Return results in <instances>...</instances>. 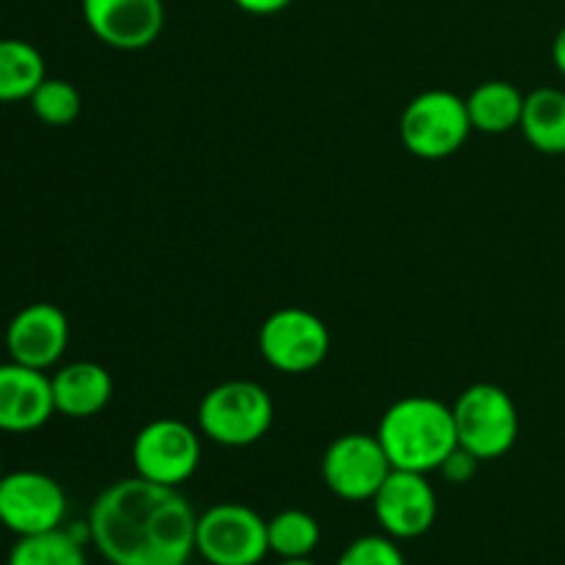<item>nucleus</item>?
<instances>
[{"mask_svg": "<svg viewBox=\"0 0 565 565\" xmlns=\"http://www.w3.org/2000/svg\"><path fill=\"white\" fill-rule=\"evenodd\" d=\"M196 513L180 489L125 478L88 511V541L110 565H188L196 552Z\"/></svg>", "mask_w": 565, "mask_h": 565, "instance_id": "1", "label": "nucleus"}, {"mask_svg": "<svg viewBox=\"0 0 565 565\" xmlns=\"http://www.w3.org/2000/svg\"><path fill=\"white\" fill-rule=\"evenodd\" d=\"M375 436L392 467L419 475L439 472L447 456L458 447L452 406L425 395L392 403L381 417Z\"/></svg>", "mask_w": 565, "mask_h": 565, "instance_id": "2", "label": "nucleus"}, {"mask_svg": "<svg viewBox=\"0 0 565 565\" xmlns=\"http://www.w3.org/2000/svg\"><path fill=\"white\" fill-rule=\"evenodd\" d=\"M199 434L221 447H252L274 425V401L254 381H224L202 397L196 412Z\"/></svg>", "mask_w": 565, "mask_h": 565, "instance_id": "3", "label": "nucleus"}, {"mask_svg": "<svg viewBox=\"0 0 565 565\" xmlns=\"http://www.w3.org/2000/svg\"><path fill=\"white\" fill-rule=\"evenodd\" d=\"M458 447L480 461L508 456L519 439V412L513 397L497 384H472L452 406Z\"/></svg>", "mask_w": 565, "mask_h": 565, "instance_id": "4", "label": "nucleus"}, {"mask_svg": "<svg viewBox=\"0 0 565 565\" xmlns=\"http://www.w3.org/2000/svg\"><path fill=\"white\" fill-rule=\"evenodd\" d=\"M472 132L467 97L447 88L417 94L401 116V141L414 158L445 160L467 143Z\"/></svg>", "mask_w": 565, "mask_h": 565, "instance_id": "5", "label": "nucleus"}, {"mask_svg": "<svg viewBox=\"0 0 565 565\" xmlns=\"http://www.w3.org/2000/svg\"><path fill=\"white\" fill-rule=\"evenodd\" d=\"M196 555L207 565H259L270 555L268 519L241 502H221L196 519Z\"/></svg>", "mask_w": 565, "mask_h": 565, "instance_id": "6", "label": "nucleus"}, {"mask_svg": "<svg viewBox=\"0 0 565 565\" xmlns=\"http://www.w3.org/2000/svg\"><path fill=\"white\" fill-rule=\"evenodd\" d=\"M130 456L138 478L180 489L202 463V434L182 419H152L136 434Z\"/></svg>", "mask_w": 565, "mask_h": 565, "instance_id": "7", "label": "nucleus"}, {"mask_svg": "<svg viewBox=\"0 0 565 565\" xmlns=\"http://www.w3.org/2000/svg\"><path fill=\"white\" fill-rule=\"evenodd\" d=\"M329 351V326L309 309H276L259 329V353L270 367L285 375L312 373L326 362Z\"/></svg>", "mask_w": 565, "mask_h": 565, "instance_id": "8", "label": "nucleus"}, {"mask_svg": "<svg viewBox=\"0 0 565 565\" xmlns=\"http://www.w3.org/2000/svg\"><path fill=\"white\" fill-rule=\"evenodd\" d=\"M390 456L381 447L379 436L342 434L326 447L323 483L334 497L345 502H373L384 480L392 472Z\"/></svg>", "mask_w": 565, "mask_h": 565, "instance_id": "9", "label": "nucleus"}, {"mask_svg": "<svg viewBox=\"0 0 565 565\" xmlns=\"http://www.w3.org/2000/svg\"><path fill=\"white\" fill-rule=\"evenodd\" d=\"M66 519L61 483L36 469L6 472L0 480V524L17 539L58 530Z\"/></svg>", "mask_w": 565, "mask_h": 565, "instance_id": "10", "label": "nucleus"}, {"mask_svg": "<svg viewBox=\"0 0 565 565\" xmlns=\"http://www.w3.org/2000/svg\"><path fill=\"white\" fill-rule=\"evenodd\" d=\"M373 511L384 535L395 541L423 539L439 516L434 483L428 475L392 469L390 478L373 497Z\"/></svg>", "mask_w": 565, "mask_h": 565, "instance_id": "11", "label": "nucleus"}, {"mask_svg": "<svg viewBox=\"0 0 565 565\" xmlns=\"http://www.w3.org/2000/svg\"><path fill=\"white\" fill-rule=\"evenodd\" d=\"M88 31L114 50H143L163 31V0H83Z\"/></svg>", "mask_w": 565, "mask_h": 565, "instance_id": "12", "label": "nucleus"}, {"mask_svg": "<svg viewBox=\"0 0 565 565\" xmlns=\"http://www.w3.org/2000/svg\"><path fill=\"white\" fill-rule=\"evenodd\" d=\"M70 345V320L55 303L36 301L22 307L6 329V351L17 364L50 370L61 362Z\"/></svg>", "mask_w": 565, "mask_h": 565, "instance_id": "13", "label": "nucleus"}, {"mask_svg": "<svg viewBox=\"0 0 565 565\" xmlns=\"http://www.w3.org/2000/svg\"><path fill=\"white\" fill-rule=\"evenodd\" d=\"M55 414L53 381L44 370L25 364H0V430L31 434L50 423Z\"/></svg>", "mask_w": 565, "mask_h": 565, "instance_id": "14", "label": "nucleus"}, {"mask_svg": "<svg viewBox=\"0 0 565 565\" xmlns=\"http://www.w3.org/2000/svg\"><path fill=\"white\" fill-rule=\"evenodd\" d=\"M55 414L70 419L97 417L114 397V379L97 362H72L50 375Z\"/></svg>", "mask_w": 565, "mask_h": 565, "instance_id": "15", "label": "nucleus"}, {"mask_svg": "<svg viewBox=\"0 0 565 565\" xmlns=\"http://www.w3.org/2000/svg\"><path fill=\"white\" fill-rule=\"evenodd\" d=\"M519 130L544 154H565V92L535 88L524 97Z\"/></svg>", "mask_w": 565, "mask_h": 565, "instance_id": "16", "label": "nucleus"}, {"mask_svg": "<svg viewBox=\"0 0 565 565\" xmlns=\"http://www.w3.org/2000/svg\"><path fill=\"white\" fill-rule=\"evenodd\" d=\"M467 110L472 130L502 136L522 121L524 94L508 81H486L472 88L467 97Z\"/></svg>", "mask_w": 565, "mask_h": 565, "instance_id": "17", "label": "nucleus"}, {"mask_svg": "<svg viewBox=\"0 0 565 565\" xmlns=\"http://www.w3.org/2000/svg\"><path fill=\"white\" fill-rule=\"evenodd\" d=\"M47 77L44 55L25 39H0V103L31 99Z\"/></svg>", "mask_w": 565, "mask_h": 565, "instance_id": "18", "label": "nucleus"}, {"mask_svg": "<svg viewBox=\"0 0 565 565\" xmlns=\"http://www.w3.org/2000/svg\"><path fill=\"white\" fill-rule=\"evenodd\" d=\"M6 565H88V561L81 535L58 527L50 533L17 539Z\"/></svg>", "mask_w": 565, "mask_h": 565, "instance_id": "19", "label": "nucleus"}, {"mask_svg": "<svg viewBox=\"0 0 565 565\" xmlns=\"http://www.w3.org/2000/svg\"><path fill=\"white\" fill-rule=\"evenodd\" d=\"M320 544V524L312 513L287 508L274 519H268V546L281 561H296V557H312Z\"/></svg>", "mask_w": 565, "mask_h": 565, "instance_id": "20", "label": "nucleus"}, {"mask_svg": "<svg viewBox=\"0 0 565 565\" xmlns=\"http://www.w3.org/2000/svg\"><path fill=\"white\" fill-rule=\"evenodd\" d=\"M31 110L39 121L50 127H66L81 116V92L64 77H44L31 94Z\"/></svg>", "mask_w": 565, "mask_h": 565, "instance_id": "21", "label": "nucleus"}, {"mask_svg": "<svg viewBox=\"0 0 565 565\" xmlns=\"http://www.w3.org/2000/svg\"><path fill=\"white\" fill-rule=\"evenodd\" d=\"M334 565H406V557L390 535H362L345 546Z\"/></svg>", "mask_w": 565, "mask_h": 565, "instance_id": "22", "label": "nucleus"}, {"mask_svg": "<svg viewBox=\"0 0 565 565\" xmlns=\"http://www.w3.org/2000/svg\"><path fill=\"white\" fill-rule=\"evenodd\" d=\"M480 458H475L472 452H467L463 447H456V450L447 456V461L441 463L439 472L445 475V480H450V483H467V480L475 478V472H478L480 467Z\"/></svg>", "mask_w": 565, "mask_h": 565, "instance_id": "23", "label": "nucleus"}, {"mask_svg": "<svg viewBox=\"0 0 565 565\" xmlns=\"http://www.w3.org/2000/svg\"><path fill=\"white\" fill-rule=\"evenodd\" d=\"M237 9H243L246 14H257V17H268V14H279L285 11L292 0H232Z\"/></svg>", "mask_w": 565, "mask_h": 565, "instance_id": "24", "label": "nucleus"}, {"mask_svg": "<svg viewBox=\"0 0 565 565\" xmlns=\"http://www.w3.org/2000/svg\"><path fill=\"white\" fill-rule=\"evenodd\" d=\"M552 61H555L557 72L565 77V28H561V33L552 42Z\"/></svg>", "mask_w": 565, "mask_h": 565, "instance_id": "25", "label": "nucleus"}, {"mask_svg": "<svg viewBox=\"0 0 565 565\" xmlns=\"http://www.w3.org/2000/svg\"><path fill=\"white\" fill-rule=\"evenodd\" d=\"M279 565H318V563L309 561V557H296V561H281Z\"/></svg>", "mask_w": 565, "mask_h": 565, "instance_id": "26", "label": "nucleus"}, {"mask_svg": "<svg viewBox=\"0 0 565 565\" xmlns=\"http://www.w3.org/2000/svg\"><path fill=\"white\" fill-rule=\"evenodd\" d=\"M3 475H6V472H3V461H0V480H3Z\"/></svg>", "mask_w": 565, "mask_h": 565, "instance_id": "27", "label": "nucleus"}]
</instances>
